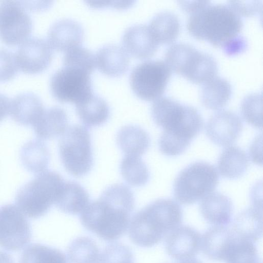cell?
Listing matches in <instances>:
<instances>
[{"instance_id": "37", "label": "cell", "mask_w": 263, "mask_h": 263, "mask_svg": "<svg viewBox=\"0 0 263 263\" xmlns=\"http://www.w3.org/2000/svg\"><path fill=\"white\" fill-rule=\"evenodd\" d=\"M130 249L121 243L107 246L100 254L99 263H134Z\"/></svg>"}, {"instance_id": "36", "label": "cell", "mask_w": 263, "mask_h": 263, "mask_svg": "<svg viewBox=\"0 0 263 263\" xmlns=\"http://www.w3.org/2000/svg\"><path fill=\"white\" fill-rule=\"evenodd\" d=\"M64 66L79 68L91 73L96 66L95 57L92 52L81 46L65 52Z\"/></svg>"}, {"instance_id": "8", "label": "cell", "mask_w": 263, "mask_h": 263, "mask_svg": "<svg viewBox=\"0 0 263 263\" xmlns=\"http://www.w3.org/2000/svg\"><path fill=\"white\" fill-rule=\"evenodd\" d=\"M59 148L61 162L70 175L80 177L90 171L93 158L87 127L80 125L68 127L61 136Z\"/></svg>"}, {"instance_id": "11", "label": "cell", "mask_w": 263, "mask_h": 263, "mask_svg": "<svg viewBox=\"0 0 263 263\" xmlns=\"http://www.w3.org/2000/svg\"><path fill=\"white\" fill-rule=\"evenodd\" d=\"M31 229L26 216L15 205L0 206V246L9 251H18L28 244Z\"/></svg>"}, {"instance_id": "23", "label": "cell", "mask_w": 263, "mask_h": 263, "mask_svg": "<svg viewBox=\"0 0 263 263\" xmlns=\"http://www.w3.org/2000/svg\"><path fill=\"white\" fill-rule=\"evenodd\" d=\"M231 229L239 238L257 241L262 234V206L253 205L242 211L236 217Z\"/></svg>"}, {"instance_id": "40", "label": "cell", "mask_w": 263, "mask_h": 263, "mask_svg": "<svg viewBox=\"0 0 263 263\" xmlns=\"http://www.w3.org/2000/svg\"><path fill=\"white\" fill-rule=\"evenodd\" d=\"M247 47V42L244 37L238 35L222 47L227 55H234L243 52Z\"/></svg>"}, {"instance_id": "27", "label": "cell", "mask_w": 263, "mask_h": 263, "mask_svg": "<svg viewBox=\"0 0 263 263\" xmlns=\"http://www.w3.org/2000/svg\"><path fill=\"white\" fill-rule=\"evenodd\" d=\"M232 91L228 81L216 76L203 84L200 95L201 102L207 108L220 109L229 101Z\"/></svg>"}, {"instance_id": "35", "label": "cell", "mask_w": 263, "mask_h": 263, "mask_svg": "<svg viewBox=\"0 0 263 263\" xmlns=\"http://www.w3.org/2000/svg\"><path fill=\"white\" fill-rule=\"evenodd\" d=\"M240 110L243 118L253 126L262 127V96L259 93H250L242 100Z\"/></svg>"}, {"instance_id": "9", "label": "cell", "mask_w": 263, "mask_h": 263, "mask_svg": "<svg viewBox=\"0 0 263 263\" xmlns=\"http://www.w3.org/2000/svg\"><path fill=\"white\" fill-rule=\"evenodd\" d=\"M172 71L165 61H144L132 70L130 85L135 94L145 101L155 100L164 92Z\"/></svg>"}, {"instance_id": "24", "label": "cell", "mask_w": 263, "mask_h": 263, "mask_svg": "<svg viewBox=\"0 0 263 263\" xmlns=\"http://www.w3.org/2000/svg\"><path fill=\"white\" fill-rule=\"evenodd\" d=\"M89 202L85 189L74 181L64 182L54 204L62 212L76 215L81 213Z\"/></svg>"}, {"instance_id": "17", "label": "cell", "mask_w": 263, "mask_h": 263, "mask_svg": "<svg viewBox=\"0 0 263 263\" xmlns=\"http://www.w3.org/2000/svg\"><path fill=\"white\" fill-rule=\"evenodd\" d=\"M122 42L126 52L139 59L152 57L159 46L148 25L144 24L134 25L126 28L123 34Z\"/></svg>"}, {"instance_id": "25", "label": "cell", "mask_w": 263, "mask_h": 263, "mask_svg": "<svg viewBox=\"0 0 263 263\" xmlns=\"http://www.w3.org/2000/svg\"><path fill=\"white\" fill-rule=\"evenodd\" d=\"M117 142L126 155L140 157L148 149L151 140L147 133L141 127L128 125L118 131Z\"/></svg>"}, {"instance_id": "43", "label": "cell", "mask_w": 263, "mask_h": 263, "mask_svg": "<svg viewBox=\"0 0 263 263\" xmlns=\"http://www.w3.org/2000/svg\"><path fill=\"white\" fill-rule=\"evenodd\" d=\"M10 101L4 94L0 92V121L9 112Z\"/></svg>"}, {"instance_id": "41", "label": "cell", "mask_w": 263, "mask_h": 263, "mask_svg": "<svg viewBox=\"0 0 263 263\" xmlns=\"http://www.w3.org/2000/svg\"><path fill=\"white\" fill-rule=\"evenodd\" d=\"M260 138H257L252 143L250 149V156L253 162L261 165V144L259 145L261 143V139L259 141Z\"/></svg>"}, {"instance_id": "19", "label": "cell", "mask_w": 263, "mask_h": 263, "mask_svg": "<svg viewBox=\"0 0 263 263\" xmlns=\"http://www.w3.org/2000/svg\"><path fill=\"white\" fill-rule=\"evenodd\" d=\"M95 57L98 69L109 77L121 76L129 67L128 53L122 47L116 44H109L101 47Z\"/></svg>"}, {"instance_id": "33", "label": "cell", "mask_w": 263, "mask_h": 263, "mask_svg": "<svg viewBox=\"0 0 263 263\" xmlns=\"http://www.w3.org/2000/svg\"><path fill=\"white\" fill-rule=\"evenodd\" d=\"M120 170L124 180L132 186H143L149 178L148 168L140 157L125 155L121 160Z\"/></svg>"}, {"instance_id": "18", "label": "cell", "mask_w": 263, "mask_h": 263, "mask_svg": "<svg viewBox=\"0 0 263 263\" xmlns=\"http://www.w3.org/2000/svg\"><path fill=\"white\" fill-rule=\"evenodd\" d=\"M236 238L232 229L213 226L201 236L200 249L209 259L224 261Z\"/></svg>"}, {"instance_id": "5", "label": "cell", "mask_w": 263, "mask_h": 263, "mask_svg": "<svg viewBox=\"0 0 263 263\" xmlns=\"http://www.w3.org/2000/svg\"><path fill=\"white\" fill-rule=\"evenodd\" d=\"M64 182L62 177L54 171L46 170L37 174L18 190L16 205L25 216L40 218L55 203Z\"/></svg>"}, {"instance_id": "13", "label": "cell", "mask_w": 263, "mask_h": 263, "mask_svg": "<svg viewBox=\"0 0 263 263\" xmlns=\"http://www.w3.org/2000/svg\"><path fill=\"white\" fill-rule=\"evenodd\" d=\"M52 54V49L48 42L42 38L32 37L22 43L15 55L20 69L27 73L34 74L48 67Z\"/></svg>"}, {"instance_id": "38", "label": "cell", "mask_w": 263, "mask_h": 263, "mask_svg": "<svg viewBox=\"0 0 263 263\" xmlns=\"http://www.w3.org/2000/svg\"><path fill=\"white\" fill-rule=\"evenodd\" d=\"M18 69L15 55L9 50L0 49V81L12 79Z\"/></svg>"}, {"instance_id": "29", "label": "cell", "mask_w": 263, "mask_h": 263, "mask_svg": "<svg viewBox=\"0 0 263 263\" xmlns=\"http://www.w3.org/2000/svg\"><path fill=\"white\" fill-rule=\"evenodd\" d=\"M21 160L25 168L36 175L46 171L50 153L42 140H32L26 142L21 150Z\"/></svg>"}, {"instance_id": "14", "label": "cell", "mask_w": 263, "mask_h": 263, "mask_svg": "<svg viewBox=\"0 0 263 263\" xmlns=\"http://www.w3.org/2000/svg\"><path fill=\"white\" fill-rule=\"evenodd\" d=\"M242 129L240 117L235 112L226 110L213 115L205 126L208 137L214 143L221 146H228L235 142Z\"/></svg>"}, {"instance_id": "21", "label": "cell", "mask_w": 263, "mask_h": 263, "mask_svg": "<svg viewBox=\"0 0 263 263\" xmlns=\"http://www.w3.org/2000/svg\"><path fill=\"white\" fill-rule=\"evenodd\" d=\"M68 118L66 111L59 107L44 109L32 125L38 139L49 140L61 137L66 131Z\"/></svg>"}, {"instance_id": "2", "label": "cell", "mask_w": 263, "mask_h": 263, "mask_svg": "<svg viewBox=\"0 0 263 263\" xmlns=\"http://www.w3.org/2000/svg\"><path fill=\"white\" fill-rule=\"evenodd\" d=\"M151 113L155 123L163 128L158 145L167 156L183 153L202 128L203 120L197 109L169 97L155 100Z\"/></svg>"}, {"instance_id": "34", "label": "cell", "mask_w": 263, "mask_h": 263, "mask_svg": "<svg viewBox=\"0 0 263 263\" xmlns=\"http://www.w3.org/2000/svg\"><path fill=\"white\" fill-rule=\"evenodd\" d=\"M224 261L226 263H261L253 242L237 237Z\"/></svg>"}, {"instance_id": "39", "label": "cell", "mask_w": 263, "mask_h": 263, "mask_svg": "<svg viewBox=\"0 0 263 263\" xmlns=\"http://www.w3.org/2000/svg\"><path fill=\"white\" fill-rule=\"evenodd\" d=\"M228 5L240 16H250L260 12L262 9L261 1H231Z\"/></svg>"}, {"instance_id": "4", "label": "cell", "mask_w": 263, "mask_h": 263, "mask_svg": "<svg viewBox=\"0 0 263 263\" xmlns=\"http://www.w3.org/2000/svg\"><path fill=\"white\" fill-rule=\"evenodd\" d=\"M242 27L241 17L228 5L203 6L190 13L187 29L194 37L222 48L239 35Z\"/></svg>"}, {"instance_id": "42", "label": "cell", "mask_w": 263, "mask_h": 263, "mask_svg": "<svg viewBox=\"0 0 263 263\" xmlns=\"http://www.w3.org/2000/svg\"><path fill=\"white\" fill-rule=\"evenodd\" d=\"M22 6L25 9L32 11L42 10L48 8L50 2L46 1H19Z\"/></svg>"}, {"instance_id": "15", "label": "cell", "mask_w": 263, "mask_h": 263, "mask_svg": "<svg viewBox=\"0 0 263 263\" xmlns=\"http://www.w3.org/2000/svg\"><path fill=\"white\" fill-rule=\"evenodd\" d=\"M201 236L194 229L180 226L170 232L165 239V250L173 258L184 261L194 258L201 248Z\"/></svg>"}, {"instance_id": "3", "label": "cell", "mask_w": 263, "mask_h": 263, "mask_svg": "<svg viewBox=\"0 0 263 263\" xmlns=\"http://www.w3.org/2000/svg\"><path fill=\"white\" fill-rule=\"evenodd\" d=\"M182 210L175 201L160 199L137 212L130 220L129 236L136 245L151 247L182 223Z\"/></svg>"}, {"instance_id": "31", "label": "cell", "mask_w": 263, "mask_h": 263, "mask_svg": "<svg viewBox=\"0 0 263 263\" xmlns=\"http://www.w3.org/2000/svg\"><path fill=\"white\" fill-rule=\"evenodd\" d=\"M70 263H99L100 254L96 243L87 237L73 240L67 250Z\"/></svg>"}, {"instance_id": "20", "label": "cell", "mask_w": 263, "mask_h": 263, "mask_svg": "<svg viewBox=\"0 0 263 263\" xmlns=\"http://www.w3.org/2000/svg\"><path fill=\"white\" fill-rule=\"evenodd\" d=\"M199 209L204 219L214 226H226L231 221L232 202L220 193L212 192L203 198Z\"/></svg>"}, {"instance_id": "45", "label": "cell", "mask_w": 263, "mask_h": 263, "mask_svg": "<svg viewBox=\"0 0 263 263\" xmlns=\"http://www.w3.org/2000/svg\"><path fill=\"white\" fill-rule=\"evenodd\" d=\"M180 263H202L200 261L195 259V258H192L184 261H182Z\"/></svg>"}, {"instance_id": "6", "label": "cell", "mask_w": 263, "mask_h": 263, "mask_svg": "<svg viewBox=\"0 0 263 263\" xmlns=\"http://www.w3.org/2000/svg\"><path fill=\"white\" fill-rule=\"evenodd\" d=\"M165 62L171 71L196 84L210 80L216 76L218 70L212 55L185 43L172 44L165 52Z\"/></svg>"}, {"instance_id": "44", "label": "cell", "mask_w": 263, "mask_h": 263, "mask_svg": "<svg viewBox=\"0 0 263 263\" xmlns=\"http://www.w3.org/2000/svg\"><path fill=\"white\" fill-rule=\"evenodd\" d=\"M0 263H15L12 257L6 252L0 251Z\"/></svg>"}, {"instance_id": "32", "label": "cell", "mask_w": 263, "mask_h": 263, "mask_svg": "<svg viewBox=\"0 0 263 263\" xmlns=\"http://www.w3.org/2000/svg\"><path fill=\"white\" fill-rule=\"evenodd\" d=\"M20 263H67L65 254L59 249L41 243L28 246L21 256Z\"/></svg>"}, {"instance_id": "10", "label": "cell", "mask_w": 263, "mask_h": 263, "mask_svg": "<svg viewBox=\"0 0 263 263\" xmlns=\"http://www.w3.org/2000/svg\"><path fill=\"white\" fill-rule=\"evenodd\" d=\"M90 74L79 68L63 66L51 78L52 95L61 102L78 103L93 93Z\"/></svg>"}, {"instance_id": "16", "label": "cell", "mask_w": 263, "mask_h": 263, "mask_svg": "<svg viewBox=\"0 0 263 263\" xmlns=\"http://www.w3.org/2000/svg\"><path fill=\"white\" fill-rule=\"evenodd\" d=\"M84 30L78 22L63 18L54 22L48 33V43L52 49L67 52L81 46Z\"/></svg>"}, {"instance_id": "22", "label": "cell", "mask_w": 263, "mask_h": 263, "mask_svg": "<svg viewBox=\"0 0 263 263\" xmlns=\"http://www.w3.org/2000/svg\"><path fill=\"white\" fill-rule=\"evenodd\" d=\"M40 98L31 92L16 96L10 101L9 112L12 118L23 125H32L44 110Z\"/></svg>"}, {"instance_id": "12", "label": "cell", "mask_w": 263, "mask_h": 263, "mask_svg": "<svg viewBox=\"0 0 263 263\" xmlns=\"http://www.w3.org/2000/svg\"><path fill=\"white\" fill-rule=\"evenodd\" d=\"M19 1H0V38L15 45L26 41L31 34L32 22Z\"/></svg>"}, {"instance_id": "28", "label": "cell", "mask_w": 263, "mask_h": 263, "mask_svg": "<svg viewBox=\"0 0 263 263\" xmlns=\"http://www.w3.org/2000/svg\"><path fill=\"white\" fill-rule=\"evenodd\" d=\"M155 40L159 44H170L178 37L180 23L178 16L168 11L157 13L148 25Z\"/></svg>"}, {"instance_id": "1", "label": "cell", "mask_w": 263, "mask_h": 263, "mask_svg": "<svg viewBox=\"0 0 263 263\" xmlns=\"http://www.w3.org/2000/svg\"><path fill=\"white\" fill-rule=\"evenodd\" d=\"M134 206L132 190L124 184H114L99 199L89 202L81 213L80 220L85 228L100 238L114 241L126 232Z\"/></svg>"}, {"instance_id": "7", "label": "cell", "mask_w": 263, "mask_h": 263, "mask_svg": "<svg viewBox=\"0 0 263 263\" xmlns=\"http://www.w3.org/2000/svg\"><path fill=\"white\" fill-rule=\"evenodd\" d=\"M218 181L219 175L213 165L196 162L178 174L174 184V196L179 203L191 204L212 193Z\"/></svg>"}, {"instance_id": "26", "label": "cell", "mask_w": 263, "mask_h": 263, "mask_svg": "<svg viewBox=\"0 0 263 263\" xmlns=\"http://www.w3.org/2000/svg\"><path fill=\"white\" fill-rule=\"evenodd\" d=\"M76 110L82 123L88 127L104 124L108 120L110 114L107 103L93 93L76 103Z\"/></svg>"}, {"instance_id": "30", "label": "cell", "mask_w": 263, "mask_h": 263, "mask_svg": "<svg viewBox=\"0 0 263 263\" xmlns=\"http://www.w3.org/2000/svg\"><path fill=\"white\" fill-rule=\"evenodd\" d=\"M248 164V158L245 151L237 146H230L220 154L217 167L222 177L236 179L245 174Z\"/></svg>"}]
</instances>
